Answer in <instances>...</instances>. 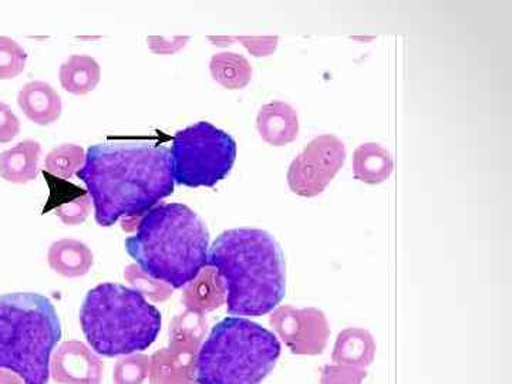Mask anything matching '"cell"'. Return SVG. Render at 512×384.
<instances>
[{"mask_svg": "<svg viewBox=\"0 0 512 384\" xmlns=\"http://www.w3.org/2000/svg\"><path fill=\"white\" fill-rule=\"evenodd\" d=\"M87 187L100 227L144 217L174 192L170 148L148 141H109L87 150L76 174Z\"/></svg>", "mask_w": 512, "mask_h": 384, "instance_id": "1", "label": "cell"}, {"mask_svg": "<svg viewBox=\"0 0 512 384\" xmlns=\"http://www.w3.org/2000/svg\"><path fill=\"white\" fill-rule=\"evenodd\" d=\"M208 266L221 276L231 316L268 315L286 292V266L281 247L262 229L222 232L208 254Z\"/></svg>", "mask_w": 512, "mask_h": 384, "instance_id": "2", "label": "cell"}, {"mask_svg": "<svg viewBox=\"0 0 512 384\" xmlns=\"http://www.w3.org/2000/svg\"><path fill=\"white\" fill-rule=\"evenodd\" d=\"M127 254L151 278L181 289L208 266L210 232L184 204H160L141 218L126 239Z\"/></svg>", "mask_w": 512, "mask_h": 384, "instance_id": "3", "label": "cell"}, {"mask_svg": "<svg viewBox=\"0 0 512 384\" xmlns=\"http://www.w3.org/2000/svg\"><path fill=\"white\" fill-rule=\"evenodd\" d=\"M60 339L59 315L46 296H0V370L15 373L25 384L49 383L52 353Z\"/></svg>", "mask_w": 512, "mask_h": 384, "instance_id": "4", "label": "cell"}, {"mask_svg": "<svg viewBox=\"0 0 512 384\" xmlns=\"http://www.w3.org/2000/svg\"><path fill=\"white\" fill-rule=\"evenodd\" d=\"M80 323L97 355L128 356L153 346L163 318L141 293L119 284H101L87 293Z\"/></svg>", "mask_w": 512, "mask_h": 384, "instance_id": "5", "label": "cell"}, {"mask_svg": "<svg viewBox=\"0 0 512 384\" xmlns=\"http://www.w3.org/2000/svg\"><path fill=\"white\" fill-rule=\"evenodd\" d=\"M281 343L247 318H227L212 328L195 359L197 384H261L274 370Z\"/></svg>", "mask_w": 512, "mask_h": 384, "instance_id": "6", "label": "cell"}, {"mask_svg": "<svg viewBox=\"0 0 512 384\" xmlns=\"http://www.w3.org/2000/svg\"><path fill=\"white\" fill-rule=\"evenodd\" d=\"M174 183L188 188L215 187L237 160V143L225 131L200 121L177 131L170 150Z\"/></svg>", "mask_w": 512, "mask_h": 384, "instance_id": "7", "label": "cell"}, {"mask_svg": "<svg viewBox=\"0 0 512 384\" xmlns=\"http://www.w3.org/2000/svg\"><path fill=\"white\" fill-rule=\"evenodd\" d=\"M345 160V144L338 137L325 134L313 138L289 167V188L301 197H316L325 191Z\"/></svg>", "mask_w": 512, "mask_h": 384, "instance_id": "8", "label": "cell"}, {"mask_svg": "<svg viewBox=\"0 0 512 384\" xmlns=\"http://www.w3.org/2000/svg\"><path fill=\"white\" fill-rule=\"evenodd\" d=\"M269 322L293 355H320L326 348L330 335L329 323L325 313L319 309L278 306Z\"/></svg>", "mask_w": 512, "mask_h": 384, "instance_id": "9", "label": "cell"}, {"mask_svg": "<svg viewBox=\"0 0 512 384\" xmlns=\"http://www.w3.org/2000/svg\"><path fill=\"white\" fill-rule=\"evenodd\" d=\"M103 362L82 342L70 340L56 350L50 375L59 384H101Z\"/></svg>", "mask_w": 512, "mask_h": 384, "instance_id": "10", "label": "cell"}, {"mask_svg": "<svg viewBox=\"0 0 512 384\" xmlns=\"http://www.w3.org/2000/svg\"><path fill=\"white\" fill-rule=\"evenodd\" d=\"M197 353L171 346L158 350L150 357V384H194Z\"/></svg>", "mask_w": 512, "mask_h": 384, "instance_id": "11", "label": "cell"}, {"mask_svg": "<svg viewBox=\"0 0 512 384\" xmlns=\"http://www.w3.org/2000/svg\"><path fill=\"white\" fill-rule=\"evenodd\" d=\"M256 128L265 143L274 147L286 146L298 137V113L284 101L265 104L256 117Z\"/></svg>", "mask_w": 512, "mask_h": 384, "instance_id": "12", "label": "cell"}, {"mask_svg": "<svg viewBox=\"0 0 512 384\" xmlns=\"http://www.w3.org/2000/svg\"><path fill=\"white\" fill-rule=\"evenodd\" d=\"M20 110L37 126H49L62 116V97L45 82H30L18 94Z\"/></svg>", "mask_w": 512, "mask_h": 384, "instance_id": "13", "label": "cell"}, {"mask_svg": "<svg viewBox=\"0 0 512 384\" xmlns=\"http://www.w3.org/2000/svg\"><path fill=\"white\" fill-rule=\"evenodd\" d=\"M42 146L35 140H25L0 154V177L8 183L25 185L39 175Z\"/></svg>", "mask_w": 512, "mask_h": 384, "instance_id": "14", "label": "cell"}, {"mask_svg": "<svg viewBox=\"0 0 512 384\" xmlns=\"http://www.w3.org/2000/svg\"><path fill=\"white\" fill-rule=\"evenodd\" d=\"M181 301L188 312L201 316L221 308L225 302V286L221 276L211 266H205L200 275L185 286Z\"/></svg>", "mask_w": 512, "mask_h": 384, "instance_id": "15", "label": "cell"}, {"mask_svg": "<svg viewBox=\"0 0 512 384\" xmlns=\"http://www.w3.org/2000/svg\"><path fill=\"white\" fill-rule=\"evenodd\" d=\"M47 262L56 274L64 278H80L89 274L94 264L92 249L77 239H60L53 242Z\"/></svg>", "mask_w": 512, "mask_h": 384, "instance_id": "16", "label": "cell"}, {"mask_svg": "<svg viewBox=\"0 0 512 384\" xmlns=\"http://www.w3.org/2000/svg\"><path fill=\"white\" fill-rule=\"evenodd\" d=\"M376 356V342L365 329L349 328L339 333L332 359L336 365L366 369Z\"/></svg>", "mask_w": 512, "mask_h": 384, "instance_id": "17", "label": "cell"}, {"mask_svg": "<svg viewBox=\"0 0 512 384\" xmlns=\"http://www.w3.org/2000/svg\"><path fill=\"white\" fill-rule=\"evenodd\" d=\"M393 173V158L389 151L376 143L362 144L353 154V175L362 183L377 185L389 180Z\"/></svg>", "mask_w": 512, "mask_h": 384, "instance_id": "18", "label": "cell"}, {"mask_svg": "<svg viewBox=\"0 0 512 384\" xmlns=\"http://www.w3.org/2000/svg\"><path fill=\"white\" fill-rule=\"evenodd\" d=\"M60 84L67 93L84 96L99 86L100 64L92 56L73 55L60 67Z\"/></svg>", "mask_w": 512, "mask_h": 384, "instance_id": "19", "label": "cell"}, {"mask_svg": "<svg viewBox=\"0 0 512 384\" xmlns=\"http://www.w3.org/2000/svg\"><path fill=\"white\" fill-rule=\"evenodd\" d=\"M210 69L215 82L224 89L241 90L251 83L252 66L247 57L238 53H218L212 56Z\"/></svg>", "mask_w": 512, "mask_h": 384, "instance_id": "20", "label": "cell"}, {"mask_svg": "<svg viewBox=\"0 0 512 384\" xmlns=\"http://www.w3.org/2000/svg\"><path fill=\"white\" fill-rule=\"evenodd\" d=\"M207 335V320L197 313L184 312L175 316L170 326L171 348L188 349L198 352Z\"/></svg>", "mask_w": 512, "mask_h": 384, "instance_id": "21", "label": "cell"}, {"mask_svg": "<svg viewBox=\"0 0 512 384\" xmlns=\"http://www.w3.org/2000/svg\"><path fill=\"white\" fill-rule=\"evenodd\" d=\"M84 160H86V153L82 146L62 144L47 154L43 168H45V173L53 175V177L70 180L74 174L82 170Z\"/></svg>", "mask_w": 512, "mask_h": 384, "instance_id": "22", "label": "cell"}, {"mask_svg": "<svg viewBox=\"0 0 512 384\" xmlns=\"http://www.w3.org/2000/svg\"><path fill=\"white\" fill-rule=\"evenodd\" d=\"M124 279L133 286L134 291L141 293L144 298L160 303L168 301L173 296L174 289L164 282L151 278L146 272L141 271L137 264L128 265L124 269Z\"/></svg>", "mask_w": 512, "mask_h": 384, "instance_id": "23", "label": "cell"}, {"mask_svg": "<svg viewBox=\"0 0 512 384\" xmlns=\"http://www.w3.org/2000/svg\"><path fill=\"white\" fill-rule=\"evenodd\" d=\"M28 53L16 40L0 36V80H12L25 72Z\"/></svg>", "mask_w": 512, "mask_h": 384, "instance_id": "24", "label": "cell"}, {"mask_svg": "<svg viewBox=\"0 0 512 384\" xmlns=\"http://www.w3.org/2000/svg\"><path fill=\"white\" fill-rule=\"evenodd\" d=\"M150 375V357L146 355H128L114 366V384H143Z\"/></svg>", "mask_w": 512, "mask_h": 384, "instance_id": "25", "label": "cell"}, {"mask_svg": "<svg viewBox=\"0 0 512 384\" xmlns=\"http://www.w3.org/2000/svg\"><path fill=\"white\" fill-rule=\"evenodd\" d=\"M82 191L77 192L69 201L60 202L57 205L56 215L64 225L74 227V225L83 224L89 218L90 212H92V198H90L89 192Z\"/></svg>", "mask_w": 512, "mask_h": 384, "instance_id": "26", "label": "cell"}, {"mask_svg": "<svg viewBox=\"0 0 512 384\" xmlns=\"http://www.w3.org/2000/svg\"><path fill=\"white\" fill-rule=\"evenodd\" d=\"M366 369L345 365L323 367L320 384H362L366 379Z\"/></svg>", "mask_w": 512, "mask_h": 384, "instance_id": "27", "label": "cell"}, {"mask_svg": "<svg viewBox=\"0 0 512 384\" xmlns=\"http://www.w3.org/2000/svg\"><path fill=\"white\" fill-rule=\"evenodd\" d=\"M188 36H175L171 39L163 36H148L147 45L151 52L158 56H170L183 50L187 46Z\"/></svg>", "mask_w": 512, "mask_h": 384, "instance_id": "28", "label": "cell"}, {"mask_svg": "<svg viewBox=\"0 0 512 384\" xmlns=\"http://www.w3.org/2000/svg\"><path fill=\"white\" fill-rule=\"evenodd\" d=\"M20 133V121L8 104L0 101V143L15 140Z\"/></svg>", "mask_w": 512, "mask_h": 384, "instance_id": "29", "label": "cell"}, {"mask_svg": "<svg viewBox=\"0 0 512 384\" xmlns=\"http://www.w3.org/2000/svg\"><path fill=\"white\" fill-rule=\"evenodd\" d=\"M239 40L251 55L255 57H266L271 56L275 52L276 46H278V37L266 36V37H235Z\"/></svg>", "mask_w": 512, "mask_h": 384, "instance_id": "30", "label": "cell"}, {"mask_svg": "<svg viewBox=\"0 0 512 384\" xmlns=\"http://www.w3.org/2000/svg\"><path fill=\"white\" fill-rule=\"evenodd\" d=\"M0 384H25V382L15 373L0 370Z\"/></svg>", "mask_w": 512, "mask_h": 384, "instance_id": "31", "label": "cell"}, {"mask_svg": "<svg viewBox=\"0 0 512 384\" xmlns=\"http://www.w3.org/2000/svg\"><path fill=\"white\" fill-rule=\"evenodd\" d=\"M143 217H128L121 220V229L126 232L137 231Z\"/></svg>", "mask_w": 512, "mask_h": 384, "instance_id": "32", "label": "cell"}, {"mask_svg": "<svg viewBox=\"0 0 512 384\" xmlns=\"http://www.w3.org/2000/svg\"><path fill=\"white\" fill-rule=\"evenodd\" d=\"M194 384H197V383H194Z\"/></svg>", "mask_w": 512, "mask_h": 384, "instance_id": "33", "label": "cell"}]
</instances>
